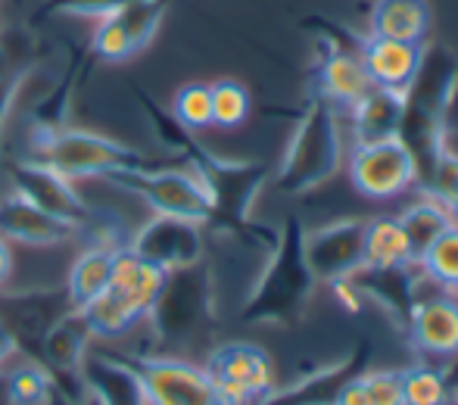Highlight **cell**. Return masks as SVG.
Returning <instances> with one entry per match:
<instances>
[{
    "label": "cell",
    "instance_id": "27",
    "mask_svg": "<svg viewBox=\"0 0 458 405\" xmlns=\"http://www.w3.org/2000/svg\"><path fill=\"white\" fill-rule=\"evenodd\" d=\"M403 396L405 405H449L453 390H449L446 375L428 365H411L403 371Z\"/></svg>",
    "mask_w": 458,
    "mask_h": 405
},
{
    "label": "cell",
    "instance_id": "19",
    "mask_svg": "<svg viewBox=\"0 0 458 405\" xmlns=\"http://www.w3.org/2000/svg\"><path fill=\"white\" fill-rule=\"evenodd\" d=\"M368 346V343H365ZM359 346V352L344 365H331V368L312 371L309 377H302L300 384L281 390V393H272L262 405H334V396L344 387L350 377L362 375V365L368 359V350Z\"/></svg>",
    "mask_w": 458,
    "mask_h": 405
},
{
    "label": "cell",
    "instance_id": "29",
    "mask_svg": "<svg viewBox=\"0 0 458 405\" xmlns=\"http://www.w3.org/2000/svg\"><path fill=\"white\" fill-rule=\"evenodd\" d=\"M415 184L428 190L430 200L449 206L458 197V156L449 150H440L421 172H418Z\"/></svg>",
    "mask_w": 458,
    "mask_h": 405
},
{
    "label": "cell",
    "instance_id": "32",
    "mask_svg": "<svg viewBox=\"0 0 458 405\" xmlns=\"http://www.w3.org/2000/svg\"><path fill=\"white\" fill-rule=\"evenodd\" d=\"M175 115L187 131H199V128L212 125V97H209V85H184L175 97Z\"/></svg>",
    "mask_w": 458,
    "mask_h": 405
},
{
    "label": "cell",
    "instance_id": "39",
    "mask_svg": "<svg viewBox=\"0 0 458 405\" xmlns=\"http://www.w3.org/2000/svg\"><path fill=\"white\" fill-rule=\"evenodd\" d=\"M10 272H13V253H10V247H6L4 237H0V287L10 281Z\"/></svg>",
    "mask_w": 458,
    "mask_h": 405
},
{
    "label": "cell",
    "instance_id": "38",
    "mask_svg": "<svg viewBox=\"0 0 458 405\" xmlns=\"http://www.w3.org/2000/svg\"><path fill=\"white\" fill-rule=\"evenodd\" d=\"M16 350H19L16 337H13L10 327L0 321V368H4V362H10V359L16 356Z\"/></svg>",
    "mask_w": 458,
    "mask_h": 405
},
{
    "label": "cell",
    "instance_id": "13",
    "mask_svg": "<svg viewBox=\"0 0 458 405\" xmlns=\"http://www.w3.org/2000/svg\"><path fill=\"white\" fill-rule=\"evenodd\" d=\"M306 262L315 281L352 278L365 266V222L346 218L306 237Z\"/></svg>",
    "mask_w": 458,
    "mask_h": 405
},
{
    "label": "cell",
    "instance_id": "35",
    "mask_svg": "<svg viewBox=\"0 0 458 405\" xmlns=\"http://www.w3.org/2000/svg\"><path fill=\"white\" fill-rule=\"evenodd\" d=\"M25 75L13 69V60H10V50L0 44V138H4V119L13 106V97H16L19 85H22Z\"/></svg>",
    "mask_w": 458,
    "mask_h": 405
},
{
    "label": "cell",
    "instance_id": "14",
    "mask_svg": "<svg viewBox=\"0 0 458 405\" xmlns=\"http://www.w3.org/2000/svg\"><path fill=\"white\" fill-rule=\"evenodd\" d=\"M206 312V274L197 266L169 272L163 297L153 306L150 321L163 337H182Z\"/></svg>",
    "mask_w": 458,
    "mask_h": 405
},
{
    "label": "cell",
    "instance_id": "18",
    "mask_svg": "<svg viewBox=\"0 0 458 405\" xmlns=\"http://www.w3.org/2000/svg\"><path fill=\"white\" fill-rule=\"evenodd\" d=\"M403 115H405V91L374 85L371 91L352 106V131H356V144L396 138L399 128H403Z\"/></svg>",
    "mask_w": 458,
    "mask_h": 405
},
{
    "label": "cell",
    "instance_id": "41",
    "mask_svg": "<svg viewBox=\"0 0 458 405\" xmlns=\"http://www.w3.org/2000/svg\"><path fill=\"white\" fill-rule=\"evenodd\" d=\"M446 209H449V215H453V222L458 224V197H455V200H453V203H449V206H446Z\"/></svg>",
    "mask_w": 458,
    "mask_h": 405
},
{
    "label": "cell",
    "instance_id": "1",
    "mask_svg": "<svg viewBox=\"0 0 458 405\" xmlns=\"http://www.w3.org/2000/svg\"><path fill=\"white\" fill-rule=\"evenodd\" d=\"M138 100L144 103L147 115H150L153 128L159 131V138L178 150L191 163V172L203 181V188L209 190L212 200V218L209 222L222 224V228L234 231V234H247L250 228V206L253 197L259 194L262 181H266V169L256 163H228L218 159L212 153H206L197 140L191 138V131L175 119L172 113H165L159 103H153L147 94H138Z\"/></svg>",
    "mask_w": 458,
    "mask_h": 405
},
{
    "label": "cell",
    "instance_id": "20",
    "mask_svg": "<svg viewBox=\"0 0 458 405\" xmlns=\"http://www.w3.org/2000/svg\"><path fill=\"white\" fill-rule=\"evenodd\" d=\"M430 29L428 0H377L371 6V35L421 44Z\"/></svg>",
    "mask_w": 458,
    "mask_h": 405
},
{
    "label": "cell",
    "instance_id": "36",
    "mask_svg": "<svg viewBox=\"0 0 458 405\" xmlns=\"http://www.w3.org/2000/svg\"><path fill=\"white\" fill-rule=\"evenodd\" d=\"M331 291H334V300H337V303L344 306L346 312H352V315H356L359 308H362V303H365L362 287H359L352 278H337V281H331Z\"/></svg>",
    "mask_w": 458,
    "mask_h": 405
},
{
    "label": "cell",
    "instance_id": "34",
    "mask_svg": "<svg viewBox=\"0 0 458 405\" xmlns=\"http://www.w3.org/2000/svg\"><path fill=\"white\" fill-rule=\"evenodd\" d=\"M362 381L368 387V396H371V405H405L403 396V371H371Z\"/></svg>",
    "mask_w": 458,
    "mask_h": 405
},
{
    "label": "cell",
    "instance_id": "24",
    "mask_svg": "<svg viewBox=\"0 0 458 405\" xmlns=\"http://www.w3.org/2000/svg\"><path fill=\"white\" fill-rule=\"evenodd\" d=\"M88 387L94 390L97 405H147L140 384L122 362L113 359H88L81 365Z\"/></svg>",
    "mask_w": 458,
    "mask_h": 405
},
{
    "label": "cell",
    "instance_id": "40",
    "mask_svg": "<svg viewBox=\"0 0 458 405\" xmlns=\"http://www.w3.org/2000/svg\"><path fill=\"white\" fill-rule=\"evenodd\" d=\"M44 405H75V402H66L60 393H54V390H50V396H47V400H44ZM88 405H97V400H91Z\"/></svg>",
    "mask_w": 458,
    "mask_h": 405
},
{
    "label": "cell",
    "instance_id": "4",
    "mask_svg": "<svg viewBox=\"0 0 458 405\" xmlns=\"http://www.w3.org/2000/svg\"><path fill=\"white\" fill-rule=\"evenodd\" d=\"M35 159L60 172L69 181L81 178H109L115 172L150 169V159L128 144L103 138L81 128H56L35 131Z\"/></svg>",
    "mask_w": 458,
    "mask_h": 405
},
{
    "label": "cell",
    "instance_id": "31",
    "mask_svg": "<svg viewBox=\"0 0 458 405\" xmlns=\"http://www.w3.org/2000/svg\"><path fill=\"white\" fill-rule=\"evenodd\" d=\"M54 390V377L41 365H22L6 377V393L13 405H41Z\"/></svg>",
    "mask_w": 458,
    "mask_h": 405
},
{
    "label": "cell",
    "instance_id": "23",
    "mask_svg": "<svg viewBox=\"0 0 458 405\" xmlns=\"http://www.w3.org/2000/svg\"><path fill=\"white\" fill-rule=\"evenodd\" d=\"M115 249L119 247H109V243H91V247L75 259L72 272H69V287H66L69 306L85 308L106 291L109 274H113Z\"/></svg>",
    "mask_w": 458,
    "mask_h": 405
},
{
    "label": "cell",
    "instance_id": "17",
    "mask_svg": "<svg viewBox=\"0 0 458 405\" xmlns=\"http://www.w3.org/2000/svg\"><path fill=\"white\" fill-rule=\"evenodd\" d=\"M411 340L418 350L430 352L437 359L458 356V300L430 297L411 308Z\"/></svg>",
    "mask_w": 458,
    "mask_h": 405
},
{
    "label": "cell",
    "instance_id": "21",
    "mask_svg": "<svg viewBox=\"0 0 458 405\" xmlns=\"http://www.w3.org/2000/svg\"><path fill=\"white\" fill-rule=\"evenodd\" d=\"M94 337L91 325H88L85 312L72 308L69 315H63L60 321L50 325V331L44 333V356L63 375H75L81 368V356H85L88 340Z\"/></svg>",
    "mask_w": 458,
    "mask_h": 405
},
{
    "label": "cell",
    "instance_id": "3",
    "mask_svg": "<svg viewBox=\"0 0 458 405\" xmlns=\"http://www.w3.org/2000/svg\"><path fill=\"white\" fill-rule=\"evenodd\" d=\"M165 281H169V272L140 259L131 247L115 249L113 274H109L106 291L91 306L81 308L94 337H122L138 321L150 318L153 306L163 297Z\"/></svg>",
    "mask_w": 458,
    "mask_h": 405
},
{
    "label": "cell",
    "instance_id": "15",
    "mask_svg": "<svg viewBox=\"0 0 458 405\" xmlns=\"http://www.w3.org/2000/svg\"><path fill=\"white\" fill-rule=\"evenodd\" d=\"M79 234V224L63 222L50 212L38 209L35 203L19 197L16 190L0 200V237L4 240L29 243V247H54V243H66Z\"/></svg>",
    "mask_w": 458,
    "mask_h": 405
},
{
    "label": "cell",
    "instance_id": "37",
    "mask_svg": "<svg viewBox=\"0 0 458 405\" xmlns=\"http://www.w3.org/2000/svg\"><path fill=\"white\" fill-rule=\"evenodd\" d=\"M334 405H371V396H368V387H365L362 375L350 377V381H346L344 387L337 390V396H334Z\"/></svg>",
    "mask_w": 458,
    "mask_h": 405
},
{
    "label": "cell",
    "instance_id": "11",
    "mask_svg": "<svg viewBox=\"0 0 458 405\" xmlns=\"http://www.w3.org/2000/svg\"><path fill=\"white\" fill-rule=\"evenodd\" d=\"M128 247L140 259L153 262L165 272H178V268L197 266L203 259V224L175 215H157L134 234Z\"/></svg>",
    "mask_w": 458,
    "mask_h": 405
},
{
    "label": "cell",
    "instance_id": "30",
    "mask_svg": "<svg viewBox=\"0 0 458 405\" xmlns=\"http://www.w3.org/2000/svg\"><path fill=\"white\" fill-rule=\"evenodd\" d=\"M212 97V125L218 128H237L250 115V94L241 81H216L209 85Z\"/></svg>",
    "mask_w": 458,
    "mask_h": 405
},
{
    "label": "cell",
    "instance_id": "2",
    "mask_svg": "<svg viewBox=\"0 0 458 405\" xmlns=\"http://www.w3.org/2000/svg\"><path fill=\"white\" fill-rule=\"evenodd\" d=\"M315 278L306 262V231L300 218H287L277 234L275 253L256 281L241 318L247 325H293L312 297Z\"/></svg>",
    "mask_w": 458,
    "mask_h": 405
},
{
    "label": "cell",
    "instance_id": "33",
    "mask_svg": "<svg viewBox=\"0 0 458 405\" xmlns=\"http://www.w3.org/2000/svg\"><path fill=\"white\" fill-rule=\"evenodd\" d=\"M128 0H41L38 19L47 16H85V19H103L113 10H119Z\"/></svg>",
    "mask_w": 458,
    "mask_h": 405
},
{
    "label": "cell",
    "instance_id": "5",
    "mask_svg": "<svg viewBox=\"0 0 458 405\" xmlns=\"http://www.w3.org/2000/svg\"><path fill=\"white\" fill-rule=\"evenodd\" d=\"M340 156H344V144H340L337 115L327 106V100L318 97L309 103L290 138L281 172H277V188L284 194H306L340 169Z\"/></svg>",
    "mask_w": 458,
    "mask_h": 405
},
{
    "label": "cell",
    "instance_id": "28",
    "mask_svg": "<svg viewBox=\"0 0 458 405\" xmlns=\"http://www.w3.org/2000/svg\"><path fill=\"white\" fill-rule=\"evenodd\" d=\"M418 266L428 272L430 281L443 287H458V224L449 231H443L434 243H430L428 253L418 259Z\"/></svg>",
    "mask_w": 458,
    "mask_h": 405
},
{
    "label": "cell",
    "instance_id": "6",
    "mask_svg": "<svg viewBox=\"0 0 458 405\" xmlns=\"http://www.w3.org/2000/svg\"><path fill=\"white\" fill-rule=\"evenodd\" d=\"M106 181L119 184L122 190L140 197L157 215H175L187 222L206 224L212 218L209 190L203 188L191 169H134L115 172Z\"/></svg>",
    "mask_w": 458,
    "mask_h": 405
},
{
    "label": "cell",
    "instance_id": "42",
    "mask_svg": "<svg viewBox=\"0 0 458 405\" xmlns=\"http://www.w3.org/2000/svg\"><path fill=\"white\" fill-rule=\"evenodd\" d=\"M455 371H458V368H455ZM446 381H449V390H453V393H455V390H458V375H449Z\"/></svg>",
    "mask_w": 458,
    "mask_h": 405
},
{
    "label": "cell",
    "instance_id": "25",
    "mask_svg": "<svg viewBox=\"0 0 458 405\" xmlns=\"http://www.w3.org/2000/svg\"><path fill=\"white\" fill-rule=\"evenodd\" d=\"M365 266L368 268L415 266L399 218H371V222H365Z\"/></svg>",
    "mask_w": 458,
    "mask_h": 405
},
{
    "label": "cell",
    "instance_id": "22",
    "mask_svg": "<svg viewBox=\"0 0 458 405\" xmlns=\"http://www.w3.org/2000/svg\"><path fill=\"white\" fill-rule=\"evenodd\" d=\"M318 88H321V100L352 109L374 85H371V79H368V72H365V66H362L359 56L334 54L321 63Z\"/></svg>",
    "mask_w": 458,
    "mask_h": 405
},
{
    "label": "cell",
    "instance_id": "7",
    "mask_svg": "<svg viewBox=\"0 0 458 405\" xmlns=\"http://www.w3.org/2000/svg\"><path fill=\"white\" fill-rule=\"evenodd\" d=\"M203 371L225 405H262L275 393L272 359L253 343L218 346L209 352Z\"/></svg>",
    "mask_w": 458,
    "mask_h": 405
},
{
    "label": "cell",
    "instance_id": "26",
    "mask_svg": "<svg viewBox=\"0 0 458 405\" xmlns=\"http://www.w3.org/2000/svg\"><path fill=\"white\" fill-rule=\"evenodd\" d=\"M399 224L405 231V240H409V249H411V259H421L424 253L430 249V243L443 234V231L453 228V215L443 203L437 200H424V203H415L399 215Z\"/></svg>",
    "mask_w": 458,
    "mask_h": 405
},
{
    "label": "cell",
    "instance_id": "16",
    "mask_svg": "<svg viewBox=\"0 0 458 405\" xmlns=\"http://www.w3.org/2000/svg\"><path fill=\"white\" fill-rule=\"evenodd\" d=\"M359 60H362L371 85L409 91L418 69H421V63H424V50H421V44L368 35L362 41V50H359Z\"/></svg>",
    "mask_w": 458,
    "mask_h": 405
},
{
    "label": "cell",
    "instance_id": "43",
    "mask_svg": "<svg viewBox=\"0 0 458 405\" xmlns=\"http://www.w3.org/2000/svg\"><path fill=\"white\" fill-rule=\"evenodd\" d=\"M453 400H455V405H458V390H455V393H453Z\"/></svg>",
    "mask_w": 458,
    "mask_h": 405
},
{
    "label": "cell",
    "instance_id": "8",
    "mask_svg": "<svg viewBox=\"0 0 458 405\" xmlns=\"http://www.w3.org/2000/svg\"><path fill=\"white\" fill-rule=\"evenodd\" d=\"M140 384L147 405H225L203 368L169 356L119 359Z\"/></svg>",
    "mask_w": 458,
    "mask_h": 405
},
{
    "label": "cell",
    "instance_id": "9",
    "mask_svg": "<svg viewBox=\"0 0 458 405\" xmlns=\"http://www.w3.org/2000/svg\"><path fill=\"white\" fill-rule=\"evenodd\" d=\"M350 178L362 197L393 200L415 184V156L399 134L386 140H371V144H356L350 159Z\"/></svg>",
    "mask_w": 458,
    "mask_h": 405
},
{
    "label": "cell",
    "instance_id": "10",
    "mask_svg": "<svg viewBox=\"0 0 458 405\" xmlns=\"http://www.w3.org/2000/svg\"><path fill=\"white\" fill-rule=\"evenodd\" d=\"M172 0H128L119 10L100 19L91 54L103 63H125L128 56L140 54L157 38Z\"/></svg>",
    "mask_w": 458,
    "mask_h": 405
},
{
    "label": "cell",
    "instance_id": "12",
    "mask_svg": "<svg viewBox=\"0 0 458 405\" xmlns=\"http://www.w3.org/2000/svg\"><path fill=\"white\" fill-rule=\"evenodd\" d=\"M10 181H13V190H16L19 197H25V200L35 203L38 209L50 212V215L63 218V222L79 224L81 231L94 222L91 209H88L85 200L79 197V190L72 188L75 181L63 178L60 172H54L50 165L38 163V159L13 165Z\"/></svg>",
    "mask_w": 458,
    "mask_h": 405
}]
</instances>
